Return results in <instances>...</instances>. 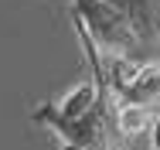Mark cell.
Here are the masks:
<instances>
[{"mask_svg": "<svg viewBox=\"0 0 160 150\" xmlns=\"http://www.w3.org/2000/svg\"><path fill=\"white\" fill-rule=\"evenodd\" d=\"M72 28L85 51L89 79L72 85L65 96L51 102L34 106L31 120L58 140V150H126V140L116 130V99L99 68V48L75 17H72Z\"/></svg>", "mask_w": 160, "mask_h": 150, "instance_id": "obj_1", "label": "cell"}, {"mask_svg": "<svg viewBox=\"0 0 160 150\" xmlns=\"http://www.w3.org/2000/svg\"><path fill=\"white\" fill-rule=\"evenodd\" d=\"M116 17L129 28V34L140 41L143 58L147 61H160V48H157V34H153V0H106Z\"/></svg>", "mask_w": 160, "mask_h": 150, "instance_id": "obj_2", "label": "cell"}, {"mask_svg": "<svg viewBox=\"0 0 160 150\" xmlns=\"http://www.w3.org/2000/svg\"><path fill=\"white\" fill-rule=\"evenodd\" d=\"M116 106H143V109H157L160 106V61L140 65L136 82L126 89V96Z\"/></svg>", "mask_w": 160, "mask_h": 150, "instance_id": "obj_3", "label": "cell"}, {"mask_svg": "<svg viewBox=\"0 0 160 150\" xmlns=\"http://www.w3.org/2000/svg\"><path fill=\"white\" fill-rule=\"evenodd\" d=\"M150 126H153V109H143V106H116V130L123 140H136V137H150Z\"/></svg>", "mask_w": 160, "mask_h": 150, "instance_id": "obj_4", "label": "cell"}, {"mask_svg": "<svg viewBox=\"0 0 160 150\" xmlns=\"http://www.w3.org/2000/svg\"><path fill=\"white\" fill-rule=\"evenodd\" d=\"M150 147L160 150V106L153 109V126H150Z\"/></svg>", "mask_w": 160, "mask_h": 150, "instance_id": "obj_5", "label": "cell"}, {"mask_svg": "<svg viewBox=\"0 0 160 150\" xmlns=\"http://www.w3.org/2000/svg\"><path fill=\"white\" fill-rule=\"evenodd\" d=\"M153 34H157V48H160V0H153Z\"/></svg>", "mask_w": 160, "mask_h": 150, "instance_id": "obj_6", "label": "cell"}]
</instances>
